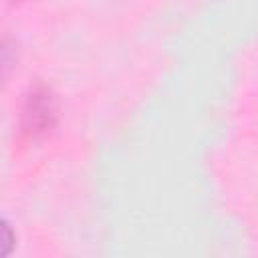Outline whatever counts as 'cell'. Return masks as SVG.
Returning a JSON list of instances; mask_svg holds the SVG:
<instances>
[{"label": "cell", "mask_w": 258, "mask_h": 258, "mask_svg": "<svg viewBox=\"0 0 258 258\" xmlns=\"http://www.w3.org/2000/svg\"><path fill=\"white\" fill-rule=\"evenodd\" d=\"M2 256H8L10 254V250H12V246H14V234H12V230H10V224L8 222H2Z\"/></svg>", "instance_id": "2"}, {"label": "cell", "mask_w": 258, "mask_h": 258, "mask_svg": "<svg viewBox=\"0 0 258 258\" xmlns=\"http://www.w3.org/2000/svg\"><path fill=\"white\" fill-rule=\"evenodd\" d=\"M26 121H28V129L32 131H40L46 125L50 127V117H52V99L48 97V93H32V97L28 99V109L24 113Z\"/></svg>", "instance_id": "1"}]
</instances>
